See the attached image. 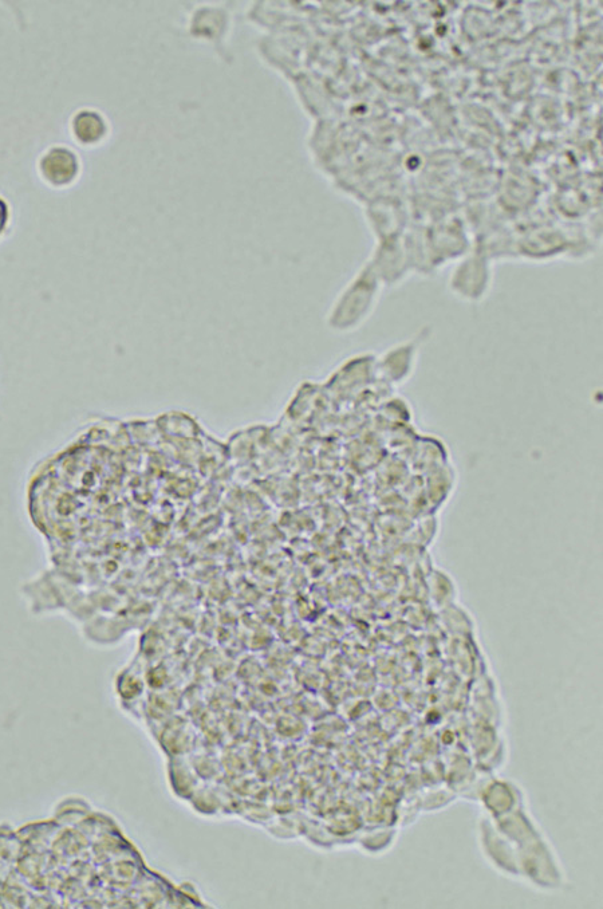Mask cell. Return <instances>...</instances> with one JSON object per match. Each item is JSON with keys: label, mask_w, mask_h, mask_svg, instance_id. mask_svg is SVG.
<instances>
[{"label": "cell", "mask_w": 603, "mask_h": 909, "mask_svg": "<svg viewBox=\"0 0 603 909\" xmlns=\"http://www.w3.org/2000/svg\"><path fill=\"white\" fill-rule=\"evenodd\" d=\"M420 342L407 341L393 346L381 358L382 375L389 383L404 384L415 373Z\"/></svg>", "instance_id": "obj_1"}, {"label": "cell", "mask_w": 603, "mask_h": 909, "mask_svg": "<svg viewBox=\"0 0 603 909\" xmlns=\"http://www.w3.org/2000/svg\"><path fill=\"white\" fill-rule=\"evenodd\" d=\"M74 139L84 147H94L108 136V121L98 110L85 109L73 121Z\"/></svg>", "instance_id": "obj_2"}]
</instances>
